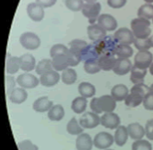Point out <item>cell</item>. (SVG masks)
Instances as JSON below:
<instances>
[{"mask_svg":"<svg viewBox=\"0 0 153 150\" xmlns=\"http://www.w3.org/2000/svg\"><path fill=\"white\" fill-rule=\"evenodd\" d=\"M90 106L91 111L97 115L111 113L117 107V101L111 95H104L100 98H93L90 103Z\"/></svg>","mask_w":153,"mask_h":150,"instance_id":"obj_1","label":"cell"},{"mask_svg":"<svg viewBox=\"0 0 153 150\" xmlns=\"http://www.w3.org/2000/svg\"><path fill=\"white\" fill-rule=\"evenodd\" d=\"M149 91H150V87H148L144 83L134 84L125 99L126 106L128 107L139 106L141 104H143V98Z\"/></svg>","mask_w":153,"mask_h":150,"instance_id":"obj_2","label":"cell"},{"mask_svg":"<svg viewBox=\"0 0 153 150\" xmlns=\"http://www.w3.org/2000/svg\"><path fill=\"white\" fill-rule=\"evenodd\" d=\"M131 30L137 38H148L152 34L150 20L138 17L131 21Z\"/></svg>","mask_w":153,"mask_h":150,"instance_id":"obj_3","label":"cell"},{"mask_svg":"<svg viewBox=\"0 0 153 150\" xmlns=\"http://www.w3.org/2000/svg\"><path fill=\"white\" fill-rule=\"evenodd\" d=\"M99 55H108L112 54L115 55L116 48L117 47V43L115 40L114 37L112 36H106L102 39L96 41L93 43Z\"/></svg>","mask_w":153,"mask_h":150,"instance_id":"obj_4","label":"cell"},{"mask_svg":"<svg viewBox=\"0 0 153 150\" xmlns=\"http://www.w3.org/2000/svg\"><path fill=\"white\" fill-rule=\"evenodd\" d=\"M82 14L89 19V21L91 24L95 23V21L98 20V17L100 16V11H101V4L99 2L94 3H84L82 8Z\"/></svg>","mask_w":153,"mask_h":150,"instance_id":"obj_5","label":"cell"},{"mask_svg":"<svg viewBox=\"0 0 153 150\" xmlns=\"http://www.w3.org/2000/svg\"><path fill=\"white\" fill-rule=\"evenodd\" d=\"M20 44L28 50H36L40 46V38L33 32H24L20 36Z\"/></svg>","mask_w":153,"mask_h":150,"instance_id":"obj_6","label":"cell"},{"mask_svg":"<svg viewBox=\"0 0 153 150\" xmlns=\"http://www.w3.org/2000/svg\"><path fill=\"white\" fill-rule=\"evenodd\" d=\"M114 143V136H112L109 132H101L96 134L93 139V146L98 149H108Z\"/></svg>","mask_w":153,"mask_h":150,"instance_id":"obj_7","label":"cell"},{"mask_svg":"<svg viewBox=\"0 0 153 150\" xmlns=\"http://www.w3.org/2000/svg\"><path fill=\"white\" fill-rule=\"evenodd\" d=\"M153 63V55L150 50L138 51L134 56V66L140 69L147 70Z\"/></svg>","mask_w":153,"mask_h":150,"instance_id":"obj_8","label":"cell"},{"mask_svg":"<svg viewBox=\"0 0 153 150\" xmlns=\"http://www.w3.org/2000/svg\"><path fill=\"white\" fill-rule=\"evenodd\" d=\"M16 83L25 89H31L39 84V80L32 73L24 72L20 74L16 79Z\"/></svg>","mask_w":153,"mask_h":150,"instance_id":"obj_9","label":"cell"},{"mask_svg":"<svg viewBox=\"0 0 153 150\" xmlns=\"http://www.w3.org/2000/svg\"><path fill=\"white\" fill-rule=\"evenodd\" d=\"M79 123L83 129H94L100 124V117L93 112H86L80 118Z\"/></svg>","mask_w":153,"mask_h":150,"instance_id":"obj_10","label":"cell"},{"mask_svg":"<svg viewBox=\"0 0 153 150\" xmlns=\"http://www.w3.org/2000/svg\"><path fill=\"white\" fill-rule=\"evenodd\" d=\"M113 37L115 40L117 41V43L121 44V45H131L134 43V40L135 38L132 30L125 27L118 29L115 32Z\"/></svg>","mask_w":153,"mask_h":150,"instance_id":"obj_11","label":"cell"},{"mask_svg":"<svg viewBox=\"0 0 153 150\" xmlns=\"http://www.w3.org/2000/svg\"><path fill=\"white\" fill-rule=\"evenodd\" d=\"M121 123L120 117L114 112L111 113H104V115L100 117V124L109 130L117 129Z\"/></svg>","mask_w":153,"mask_h":150,"instance_id":"obj_12","label":"cell"},{"mask_svg":"<svg viewBox=\"0 0 153 150\" xmlns=\"http://www.w3.org/2000/svg\"><path fill=\"white\" fill-rule=\"evenodd\" d=\"M98 24L102 27L106 31H113L116 30L117 28V19L108 13H103L100 14L98 17Z\"/></svg>","mask_w":153,"mask_h":150,"instance_id":"obj_13","label":"cell"},{"mask_svg":"<svg viewBox=\"0 0 153 150\" xmlns=\"http://www.w3.org/2000/svg\"><path fill=\"white\" fill-rule=\"evenodd\" d=\"M27 14L33 21H40L45 16L44 8L37 3H30L26 7Z\"/></svg>","mask_w":153,"mask_h":150,"instance_id":"obj_14","label":"cell"},{"mask_svg":"<svg viewBox=\"0 0 153 150\" xmlns=\"http://www.w3.org/2000/svg\"><path fill=\"white\" fill-rule=\"evenodd\" d=\"M132 66L133 64L129 58H117L112 71L118 76H124L130 72Z\"/></svg>","mask_w":153,"mask_h":150,"instance_id":"obj_15","label":"cell"},{"mask_svg":"<svg viewBox=\"0 0 153 150\" xmlns=\"http://www.w3.org/2000/svg\"><path fill=\"white\" fill-rule=\"evenodd\" d=\"M39 80V83L47 88H50L53 87L55 85H56L59 81H60V74L58 73V72L52 70L43 75H40Z\"/></svg>","mask_w":153,"mask_h":150,"instance_id":"obj_16","label":"cell"},{"mask_svg":"<svg viewBox=\"0 0 153 150\" xmlns=\"http://www.w3.org/2000/svg\"><path fill=\"white\" fill-rule=\"evenodd\" d=\"M87 33L89 38L93 42L99 41L107 36V31L102 27H100L98 23H93L89 25L87 28Z\"/></svg>","mask_w":153,"mask_h":150,"instance_id":"obj_17","label":"cell"},{"mask_svg":"<svg viewBox=\"0 0 153 150\" xmlns=\"http://www.w3.org/2000/svg\"><path fill=\"white\" fill-rule=\"evenodd\" d=\"M117 57L112 54L100 55L98 59V63L100 67V70L105 71V72L113 70L115 64L117 62Z\"/></svg>","mask_w":153,"mask_h":150,"instance_id":"obj_18","label":"cell"},{"mask_svg":"<svg viewBox=\"0 0 153 150\" xmlns=\"http://www.w3.org/2000/svg\"><path fill=\"white\" fill-rule=\"evenodd\" d=\"M9 99L13 104L21 105L24 103L28 98V92L23 88H14L12 92L8 95Z\"/></svg>","mask_w":153,"mask_h":150,"instance_id":"obj_19","label":"cell"},{"mask_svg":"<svg viewBox=\"0 0 153 150\" xmlns=\"http://www.w3.org/2000/svg\"><path fill=\"white\" fill-rule=\"evenodd\" d=\"M77 150H91L93 148V140L88 133H81L75 140Z\"/></svg>","mask_w":153,"mask_h":150,"instance_id":"obj_20","label":"cell"},{"mask_svg":"<svg viewBox=\"0 0 153 150\" xmlns=\"http://www.w3.org/2000/svg\"><path fill=\"white\" fill-rule=\"evenodd\" d=\"M127 132L129 137L134 140H142L145 136V130L143 125H141L138 123H130L127 127Z\"/></svg>","mask_w":153,"mask_h":150,"instance_id":"obj_21","label":"cell"},{"mask_svg":"<svg viewBox=\"0 0 153 150\" xmlns=\"http://www.w3.org/2000/svg\"><path fill=\"white\" fill-rule=\"evenodd\" d=\"M53 106V102L48 97H40L37 98L32 105V108L37 113L48 112Z\"/></svg>","mask_w":153,"mask_h":150,"instance_id":"obj_22","label":"cell"},{"mask_svg":"<svg viewBox=\"0 0 153 150\" xmlns=\"http://www.w3.org/2000/svg\"><path fill=\"white\" fill-rule=\"evenodd\" d=\"M36 67V59L30 54H24L20 56V69L25 72H30L35 70Z\"/></svg>","mask_w":153,"mask_h":150,"instance_id":"obj_23","label":"cell"},{"mask_svg":"<svg viewBox=\"0 0 153 150\" xmlns=\"http://www.w3.org/2000/svg\"><path fill=\"white\" fill-rule=\"evenodd\" d=\"M128 94H129V89L125 84H117L111 89V97L117 102L125 101Z\"/></svg>","mask_w":153,"mask_h":150,"instance_id":"obj_24","label":"cell"},{"mask_svg":"<svg viewBox=\"0 0 153 150\" xmlns=\"http://www.w3.org/2000/svg\"><path fill=\"white\" fill-rule=\"evenodd\" d=\"M128 132L126 127L123 125H119L116 129V132L114 135V142L118 146V147H124L127 140H128Z\"/></svg>","mask_w":153,"mask_h":150,"instance_id":"obj_25","label":"cell"},{"mask_svg":"<svg viewBox=\"0 0 153 150\" xmlns=\"http://www.w3.org/2000/svg\"><path fill=\"white\" fill-rule=\"evenodd\" d=\"M78 92L81 95V97L85 98H91L95 96L96 88L93 84L87 82V81H83L79 84Z\"/></svg>","mask_w":153,"mask_h":150,"instance_id":"obj_26","label":"cell"},{"mask_svg":"<svg viewBox=\"0 0 153 150\" xmlns=\"http://www.w3.org/2000/svg\"><path fill=\"white\" fill-rule=\"evenodd\" d=\"M66 54L65 55H56V56L51 58L53 70H55L56 72H63L66 68L70 67L69 66V63H68V59H67V56H66Z\"/></svg>","mask_w":153,"mask_h":150,"instance_id":"obj_27","label":"cell"},{"mask_svg":"<svg viewBox=\"0 0 153 150\" xmlns=\"http://www.w3.org/2000/svg\"><path fill=\"white\" fill-rule=\"evenodd\" d=\"M20 70V57L18 56H12L8 55L5 62V72L13 75L16 73Z\"/></svg>","mask_w":153,"mask_h":150,"instance_id":"obj_28","label":"cell"},{"mask_svg":"<svg viewBox=\"0 0 153 150\" xmlns=\"http://www.w3.org/2000/svg\"><path fill=\"white\" fill-rule=\"evenodd\" d=\"M65 108L62 105H55L48 111V117L50 121L59 122L65 117Z\"/></svg>","mask_w":153,"mask_h":150,"instance_id":"obj_29","label":"cell"},{"mask_svg":"<svg viewBox=\"0 0 153 150\" xmlns=\"http://www.w3.org/2000/svg\"><path fill=\"white\" fill-rule=\"evenodd\" d=\"M61 81L65 85H73L77 81V72L74 68H66L60 74Z\"/></svg>","mask_w":153,"mask_h":150,"instance_id":"obj_30","label":"cell"},{"mask_svg":"<svg viewBox=\"0 0 153 150\" xmlns=\"http://www.w3.org/2000/svg\"><path fill=\"white\" fill-rule=\"evenodd\" d=\"M87 104H88L87 98H82V97H77L72 101V104H71L72 111L77 115L82 114L86 111Z\"/></svg>","mask_w":153,"mask_h":150,"instance_id":"obj_31","label":"cell"},{"mask_svg":"<svg viewBox=\"0 0 153 150\" xmlns=\"http://www.w3.org/2000/svg\"><path fill=\"white\" fill-rule=\"evenodd\" d=\"M130 72H131V75H130L131 81L134 84H138V83H143L144 78L147 74V70L140 69L134 65L132 66Z\"/></svg>","mask_w":153,"mask_h":150,"instance_id":"obj_32","label":"cell"},{"mask_svg":"<svg viewBox=\"0 0 153 150\" xmlns=\"http://www.w3.org/2000/svg\"><path fill=\"white\" fill-rule=\"evenodd\" d=\"M133 54L134 49L131 45L118 44L115 51V55L117 58H130L131 56H133Z\"/></svg>","mask_w":153,"mask_h":150,"instance_id":"obj_33","label":"cell"},{"mask_svg":"<svg viewBox=\"0 0 153 150\" xmlns=\"http://www.w3.org/2000/svg\"><path fill=\"white\" fill-rule=\"evenodd\" d=\"M82 61H87V60H98L100 55L94 47L93 44H88L87 47L84 48V50L82 53Z\"/></svg>","mask_w":153,"mask_h":150,"instance_id":"obj_34","label":"cell"},{"mask_svg":"<svg viewBox=\"0 0 153 150\" xmlns=\"http://www.w3.org/2000/svg\"><path fill=\"white\" fill-rule=\"evenodd\" d=\"M52 70H53L52 62L50 59H48V58L40 60L36 64V67H35V71L38 75H43Z\"/></svg>","mask_w":153,"mask_h":150,"instance_id":"obj_35","label":"cell"},{"mask_svg":"<svg viewBox=\"0 0 153 150\" xmlns=\"http://www.w3.org/2000/svg\"><path fill=\"white\" fill-rule=\"evenodd\" d=\"M66 131L70 135H80L81 133L83 132L84 129L80 125L79 122L75 117H73L67 123L66 125Z\"/></svg>","mask_w":153,"mask_h":150,"instance_id":"obj_36","label":"cell"},{"mask_svg":"<svg viewBox=\"0 0 153 150\" xmlns=\"http://www.w3.org/2000/svg\"><path fill=\"white\" fill-rule=\"evenodd\" d=\"M88 43L82 39H74L72 40L70 43H69V46H70V51H72L73 53L78 55H82V51L84 50V48L87 47ZM82 58V57H81Z\"/></svg>","mask_w":153,"mask_h":150,"instance_id":"obj_37","label":"cell"},{"mask_svg":"<svg viewBox=\"0 0 153 150\" xmlns=\"http://www.w3.org/2000/svg\"><path fill=\"white\" fill-rule=\"evenodd\" d=\"M138 17H142L147 20L153 18V4H144L141 5L137 12Z\"/></svg>","mask_w":153,"mask_h":150,"instance_id":"obj_38","label":"cell"},{"mask_svg":"<svg viewBox=\"0 0 153 150\" xmlns=\"http://www.w3.org/2000/svg\"><path fill=\"white\" fill-rule=\"evenodd\" d=\"M83 68L84 71L89 73V74H95L100 72V67L99 65L98 60H87L84 61V64H83Z\"/></svg>","mask_w":153,"mask_h":150,"instance_id":"obj_39","label":"cell"},{"mask_svg":"<svg viewBox=\"0 0 153 150\" xmlns=\"http://www.w3.org/2000/svg\"><path fill=\"white\" fill-rule=\"evenodd\" d=\"M69 51V48L67 47H65L63 44H56L54 45L51 48H50V56L51 58L56 56V55H65L67 52Z\"/></svg>","mask_w":153,"mask_h":150,"instance_id":"obj_40","label":"cell"},{"mask_svg":"<svg viewBox=\"0 0 153 150\" xmlns=\"http://www.w3.org/2000/svg\"><path fill=\"white\" fill-rule=\"evenodd\" d=\"M132 150H152V145L146 140H135L132 145Z\"/></svg>","mask_w":153,"mask_h":150,"instance_id":"obj_41","label":"cell"},{"mask_svg":"<svg viewBox=\"0 0 153 150\" xmlns=\"http://www.w3.org/2000/svg\"><path fill=\"white\" fill-rule=\"evenodd\" d=\"M65 4L69 10L73 12H78L82 10L84 4V1L83 0H65Z\"/></svg>","mask_w":153,"mask_h":150,"instance_id":"obj_42","label":"cell"},{"mask_svg":"<svg viewBox=\"0 0 153 150\" xmlns=\"http://www.w3.org/2000/svg\"><path fill=\"white\" fill-rule=\"evenodd\" d=\"M134 45L138 49V51L149 50L151 48L149 38H135L134 40Z\"/></svg>","mask_w":153,"mask_h":150,"instance_id":"obj_43","label":"cell"},{"mask_svg":"<svg viewBox=\"0 0 153 150\" xmlns=\"http://www.w3.org/2000/svg\"><path fill=\"white\" fill-rule=\"evenodd\" d=\"M19 150H39V147L30 140H24L18 143Z\"/></svg>","mask_w":153,"mask_h":150,"instance_id":"obj_44","label":"cell"},{"mask_svg":"<svg viewBox=\"0 0 153 150\" xmlns=\"http://www.w3.org/2000/svg\"><path fill=\"white\" fill-rule=\"evenodd\" d=\"M66 56H67V59H68V63H69V66L70 67H74L76 65H78L81 62H82V58L80 55L73 53L72 51H69L67 52L66 54Z\"/></svg>","mask_w":153,"mask_h":150,"instance_id":"obj_45","label":"cell"},{"mask_svg":"<svg viewBox=\"0 0 153 150\" xmlns=\"http://www.w3.org/2000/svg\"><path fill=\"white\" fill-rule=\"evenodd\" d=\"M143 105L147 111H153V92L151 90L144 96Z\"/></svg>","mask_w":153,"mask_h":150,"instance_id":"obj_46","label":"cell"},{"mask_svg":"<svg viewBox=\"0 0 153 150\" xmlns=\"http://www.w3.org/2000/svg\"><path fill=\"white\" fill-rule=\"evenodd\" d=\"M15 84H16V81L13 79V76L11 75H6L4 78V85H5V91L6 94L9 95L12 90L15 88Z\"/></svg>","mask_w":153,"mask_h":150,"instance_id":"obj_47","label":"cell"},{"mask_svg":"<svg viewBox=\"0 0 153 150\" xmlns=\"http://www.w3.org/2000/svg\"><path fill=\"white\" fill-rule=\"evenodd\" d=\"M127 3V0H108V4L111 8L118 9L124 7Z\"/></svg>","mask_w":153,"mask_h":150,"instance_id":"obj_48","label":"cell"},{"mask_svg":"<svg viewBox=\"0 0 153 150\" xmlns=\"http://www.w3.org/2000/svg\"><path fill=\"white\" fill-rule=\"evenodd\" d=\"M145 136L147 137L148 140H153V123L152 120H150L147 122L146 125H145Z\"/></svg>","mask_w":153,"mask_h":150,"instance_id":"obj_49","label":"cell"},{"mask_svg":"<svg viewBox=\"0 0 153 150\" xmlns=\"http://www.w3.org/2000/svg\"><path fill=\"white\" fill-rule=\"evenodd\" d=\"M36 3L43 8H48L53 6L56 3V0H36Z\"/></svg>","mask_w":153,"mask_h":150,"instance_id":"obj_50","label":"cell"},{"mask_svg":"<svg viewBox=\"0 0 153 150\" xmlns=\"http://www.w3.org/2000/svg\"><path fill=\"white\" fill-rule=\"evenodd\" d=\"M149 42H150V45H151V47H153V34L152 36L149 37Z\"/></svg>","mask_w":153,"mask_h":150,"instance_id":"obj_51","label":"cell"},{"mask_svg":"<svg viewBox=\"0 0 153 150\" xmlns=\"http://www.w3.org/2000/svg\"><path fill=\"white\" fill-rule=\"evenodd\" d=\"M149 69H150V72H151V74L153 76V63L151 64V66H150V68H149Z\"/></svg>","mask_w":153,"mask_h":150,"instance_id":"obj_52","label":"cell"},{"mask_svg":"<svg viewBox=\"0 0 153 150\" xmlns=\"http://www.w3.org/2000/svg\"><path fill=\"white\" fill-rule=\"evenodd\" d=\"M85 3H94V2H98V0H83Z\"/></svg>","mask_w":153,"mask_h":150,"instance_id":"obj_53","label":"cell"},{"mask_svg":"<svg viewBox=\"0 0 153 150\" xmlns=\"http://www.w3.org/2000/svg\"><path fill=\"white\" fill-rule=\"evenodd\" d=\"M146 4H152L153 0H143Z\"/></svg>","mask_w":153,"mask_h":150,"instance_id":"obj_54","label":"cell"},{"mask_svg":"<svg viewBox=\"0 0 153 150\" xmlns=\"http://www.w3.org/2000/svg\"><path fill=\"white\" fill-rule=\"evenodd\" d=\"M150 90H151L152 92H153V83L151 85V86H150Z\"/></svg>","mask_w":153,"mask_h":150,"instance_id":"obj_55","label":"cell"},{"mask_svg":"<svg viewBox=\"0 0 153 150\" xmlns=\"http://www.w3.org/2000/svg\"><path fill=\"white\" fill-rule=\"evenodd\" d=\"M105 150H113V149H105Z\"/></svg>","mask_w":153,"mask_h":150,"instance_id":"obj_56","label":"cell"},{"mask_svg":"<svg viewBox=\"0 0 153 150\" xmlns=\"http://www.w3.org/2000/svg\"><path fill=\"white\" fill-rule=\"evenodd\" d=\"M152 123H153V119H152Z\"/></svg>","mask_w":153,"mask_h":150,"instance_id":"obj_57","label":"cell"},{"mask_svg":"<svg viewBox=\"0 0 153 150\" xmlns=\"http://www.w3.org/2000/svg\"><path fill=\"white\" fill-rule=\"evenodd\" d=\"M152 21H153V18H152Z\"/></svg>","mask_w":153,"mask_h":150,"instance_id":"obj_58","label":"cell"}]
</instances>
